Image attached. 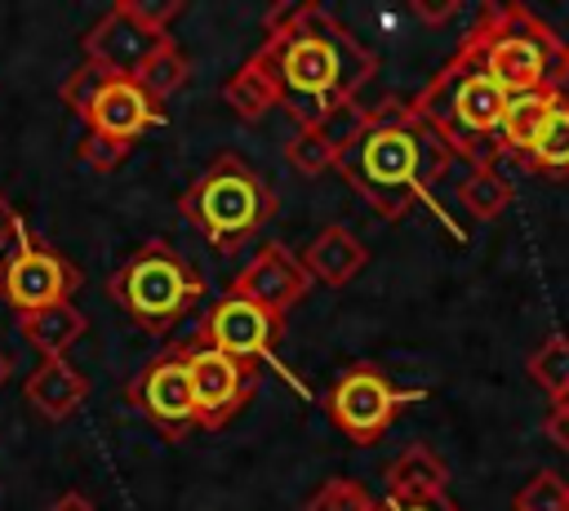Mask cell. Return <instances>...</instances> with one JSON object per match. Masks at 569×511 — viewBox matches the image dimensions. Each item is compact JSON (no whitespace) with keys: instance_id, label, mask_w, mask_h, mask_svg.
<instances>
[{"instance_id":"cell-18","label":"cell","mask_w":569,"mask_h":511,"mask_svg":"<svg viewBox=\"0 0 569 511\" xmlns=\"http://www.w3.org/2000/svg\"><path fill=\"white\" fill-rule=\"evenodd\" d=\"M307 275L320 280V284H347L360 267H365V244L347 231V227H329L316 236V244L307 249L302 258Z\"/></svg>"},{"instance_id":"cell-7","label":"cell","mask_w":569,"mask_h":511,"mask_svg":"<svg viewBox=\"0 0 569 511\" xmlns=\"http://www.w3.org/2000/svg\"><path fill=\"white\" fill-rule=\"evenodd\" d=\"M58 98L89 124V133H102V138H116V142H129L138 133H147L151 124H160V102L138 84V80H124V76H107L102 67L84 62L76 67Z\"/></svg>"},{"instance_id":"cell-1","label":"cell","mask_w":569,"mask_h":511,"mask_svg":"<svg viewBox=\"0 0 569 511\" xmlns=\"http://www.w3.org/2000/svg\"><path fill=\"white\" fill-rule=\"evenodd\" d=\"M253 62L267 71L276 107H284L298 120V129H311L338 107L356 102L360 84L378 67L373 49L320 4L271 9Z\"/></svg>"},{"instance_id":"cell-17","label":"cell","mask_w":569,"mask_h":511,"mask_svg":"<svg viewBox=\"0 0 569 511\" xmlns=\"http://www.w3.org/2000/svg\"><path fill=\"white\" fill-rule=\"evenodd\" d=\"M569 89H529V93H511L507 98V111H502V129H498V156H516L525 160L533 138L542 133L547 116L556 111V102L565 98Z\"/></svg>"},{"instance_id":"cell-11","label":"cell","mask_w":569,"mask_h":511,"mask_svg":"<svg viewBox=\"0 0 569 511\" xmlns=\"http://www.w3.org/2000/svg\"><path fill=\"white\" fill-rule=\"evenodd\" d=\"M124 400H129L160 435H169V440H178V435H187L191 427H200L182 342H178V347H164L160 355H151V360L142 364V373L129 382Z\"/></svg>"},{"instance_id":"cell-25","label":"cell","mask_w":569,"mask_h":511,"mask_svg":"<svg viewBox=\"0 0 569 511\" xmlns=\"http://www.w3.org/2000/svg\"><path fill=\"white\" fill-rule=\"evenodd\" d=\"M307 511H373V498L356 484V480H329V484H320L316 493H311V502H307Z\"/></svg>"},{"instance_id":"cell-22","label":"cell","mask_w":569,"mask_h":511,"mask_svg":"<svg viewBox=\"0 0 569 511\" xmlns=\"http://www.w3.org/2000/svg\"><path fill=\"white\" fill-rule=\"evenodd\" d=\"M133 80H138L156 102H164V98L187 80V58H182V49H178L173 40H164V44L147 58V67H142Z\"/></svg>"},{"instance_id":"cell-6","label":"cell","mask_w":569,"mask_h":511,"mask_svg":"<svg viewBox=\"0 0 569 511\" xmlns=\"http://www.w3.org/2000/svg\"><path fill=\"white\" fill-rule=\"evenodd\" d=\"M107 293L142 333L160 338L196 311V302L204 298V275L182 249L151 236L111 271Z\"/></svg>"},{"instance_id":"cell-23","label":"cell","mask_w":569,"mask_h":511,"mask_svg":"<svg viewBox=\"0 0 569 511\" xmlns=\"http://www.w3.org/2000/svg\"><path fill=\"white\" fill-rule=\"evenodd\" d=\"M511 200V182L498 173V164H476V173L462 182V204L476 218H493Z\"/></svg>"},{"instance_id":"cell-12","label":"cell","mask_w":569,"mask_h":511,"mask_svg":"<svg viewBox=\"0 0 569 511\" xmlns=\"http://www.w3.org/2000/svg\"><path fill=\"white\" fill-rule=\"evenodd\" d=\"M187 351V378H191V395H196V418L204 431L227 427L258 387V364H244L218 347H200V342H182Z\"/></svg>"},{"instance_id":"cell-9","label":"cell","mask_w":569,"mask_h":511,"mask_svg":"<svg viewBox=\"0 0 569 511\" xmlns=\"http://www.w3.org/2000/svg\"><path fill=\"white\" fill-rule=\"evenodd\" d=\"M276 333H280V320H276L267 307H258V302H249V298H240V293H227V298H218V302L204 311V320L196 324L191 342L218 347V351H227V355H236V360H244V364L267 360L280 378H289V382L302 391V382L271 355V351H276ZM302 395H307V391H302Z\"/></svg>"},{"instance_id":"cell-21","label":"cell","mask_w":569,"mask_h":511,"mask_svg":"<svg viewBox=\"0 0 569 511\" xmlns=\"http://www.w3.org/2000/svg\"><path fill=\"white\" fill-rule=\"evenodd\" d=\"M222 98L244 116V120H258V116H267L271 107H276V89H271V80H267V71L249 58L227 84H222Z\"/></svg>"},{"instance_id":"cell-24","label":"cell","mask_w":569,"mask_h":511,"mask_svg":"<svg viewBox=\"0 0 569 511\" xmlns=\"http://www.w3.org/2000/svg\"><path fill=\"white\" fill-rule=\"evenodd\" d=\"M529 378L542 391H551V400L565 395L569 391V338H547L538 355H529Z\"/></svg>"},{"instance_id":"cell-30","label":"cell","mask_w":569,"mask_h":511,"mask_svg":"<svg viewBox=\"0 0 569 511\" xmlns=\"http://www.w3.org/2000/svg\"><path fill=\"white\" fill-rule=\"evenodd\" d=\"M4 378H9V355L0 351V387H4Z\"/></svg>"},{"instance_id":"cell-15","label":"cell","mask_w":569,"mask_h":511,"mask_svg":"<svg viewBox=\"0 0 569 511\" xmlns=\"http://www.w3.org/2000/svg\"><path fill=\"white\" fill-rule=\"evenodd\" d=\"M307 289H311V275H307V267H302L293 253H284V244L258 249L253 262H249V267L236 275V284H231V293H240V298L267 307L276 320H284V311L298 307V302L307 298Z\"/></svg>"},{"instance_id":"cell-2","label":"cell","mask_w":569,"mask_h":511,"mask_svg":"<svg viewBox=\"0 0 569 511\" xmlns=\"http://www.w3.org/2000/svg\"><path fill=\"white\" fill-rule=\"evenodd\" d=\"M449 160L453 151L413 111V102H378L360 111V124L342 142L333 169L382 218H405L413 204H427L445 222V209L431 200V182L445 173Z\"/></svg>"},{"instance_id":"cell-3","label":"cell","mask_w":569,"mask_h":511,"mask_svg":"<svg viewBox=\"0 0 569 511\" xmlns=\"http://www.w3.org/2000/svg\"><path fill=\"white\" fill-rule=\"evenodd\" d=\"M462 49L502 93L569 89V44L525 4H485Z\"/></svg>"},{"instance_id":"cell-28","label":"cell","mask_w":569,"mask_h":511,"mask_svg":"<svg viewBox=\"0 0 569 511\" xmlns=\"http://www.w3.org/2000/svg\"><path fill=\"white\" fill-rule=\"evenodd\" d=\"M551 440L569 449V391L551 400Z\"/></svg>"},{"instance_id":"cell-26","label":"cell","mask_w":569,"mask_h":511,"mask_svg":"<svg viewBox=\"0 0 569 511\" xmlns=\"http://www.w3.org/2000/svg\"><path fill=\"white\" fill-rule=\"evenodd\" d=\"M76 156H80V164L107 173V169H116L129 156V142H116V138H102V133H84V142L76 147Z\"/></svg>"},{"instance_id":"cell-16","label":"cell","mask_w":569,"mask_h":511,"mask_svg":"<svg viewBox=\"0 0 569 511\" xmlns=\"http://www.w3.org/2000/svg\"><path fill=\"white\" fill-rule=\"evenodd\" d=\"M22 391H27V400H31L36 413H44V418L58 422V418H67V413L80 409V400L89 395V382H84L80 369L67 364V355H44L36 364V373L27 378Z\"/></svg>"},{"instance_id":"cell-20","label":"cell","mask_w":569,"mask_h":511,"mask_svg":"<svg viewBox=\"0 0 569 511\" xmlns=\"http://www.w3.org/2000/svg\"><path fill=\"white\" fill-rule=\"evenodd\" d=\"M520 164L533 169V173H542V178L569 173V93L556 102V111L547 116L542 133L533 138V147H529V156Z\"/></svg>"},{"instance_id":"cell-4","label":"cell","mask_w":569,"mask_h":511,"mask_svg":"<svg viewBox=\"0 0 569 511\" xmlns=\"http://www.w3.org/2000/svg\"><path fill=\"white\" fill-rule=\"evenodd\" d=\"M507 98L485 67L458 44V53L431 76V84L413 98V111L440 133V142L471 160V164H493L498 160V129H502V111Z\"/></svg>"},{"instance_id":"cell-10","label":"cell","mask_w":569,"mask_h":511,"mask_svg":"<svg viewBox=\"0 0 569 511\" xmlns=\"http://www.w3.org/2000/svg\"><path fill=\"white\" fill-rule=\"evenodd\" d=\"M413 391H396L373 364H360L351 373H342L329 391H325V413L333 418V427L356 440V444H378L391 427V418L400 413V404H409Z\"/></svg>"},{"instance_id":"cell-13","label":"cell","mask_w":569,"mask_h":511,"mask_svg":"<svg viewBox=\"0 0 569 511\" xmlns=\"http://www.w3.org/2000/svg\"><path fill=\"white\" fill-rule=\"evenodd\" d=\"M164 40H169L164 31H151V27L129 9V0H120V4H111V9L84 31V62L102 67L107 76L133 80V76L147 67V58H151Z\"/></svg>"},{"instance_id":"cell-29","label":"cell","mask_w":569,"mask_h":511,"mask_svg":"<svg viewBox=\"0 0 569 511\" xmlns=\"http://www.w3.org/2000/svg\"><path fill=\"white\" fill-rule=\"evenodd\" d=\"M49 511H98V507H93V502H89L80 489H67V493H62V498H58Z\"/></svg>"},{"instance_id":"cell-5","label":"cell","mask_w":569,"mask_h":511,"mask_svg":"<svg viewBox=\"0 0 569 511\" xmlns=\"http://www.w3.org/2000/svg\"><path fill=\"white\" fill-rule=\"evenodd\" d=\"M178 209L218 253H236L276 213V191L244 156L222 151L191 178V187L178 196Z\"/></svg>"},{"instance_id":"cell-19","label":"cell","mask_w":569,"mask_h":511,"mask_svg":"<svg viewBox=\"0 0 569 511\" xmlns=\"http://www.w3.org/2000/svg\"><path fill=\"white\" fill-rule=\"evenodd\" d=\"M22 324V338L40 351V355H62L80 333H84V315L62 302V307H44V311H31V315H18Z\"/></svg>"},{"instance_id":"cell-14","label":"cell","mask_w":569,"mask_h":511,"mask_svg":"<svg viewBox=\"0 0 569 511\" xmlns=\"http://www.w3.org/2000/svg\"><path fill=\"white\" fill-rule=\"evenodd\" d=\"M373 511H462L445 493V462L427 444H409L387 467V493L373 502Z\"/></svg>"},{"instance_id":"cell-27","label":"cell","mask_w":569,"mask_h":511,"mask_svg":"<svg viewBox=\"0 0 569 511\" xmlns=\"http://www.w3.org/2000/svg\"><path fill=\"white\" fill-rule=\"evenodd\" d=\"M22 236H27V222H22V213L0 196V249H13V244H22Z\"/></svg>"},{"instance_id":"cell-8","label":"cell","mask_w":569,"mask_h":511,"mask_svg":"<svg viewBox=\"0 0 569 511\" xmlns=\"http://www.w3.org/2000/svg\"><path fill=\"white\" fill-rule=\"evenodd\" d=\"M80 289V271L40 236H22V244H13L0 258V302H9L18 315L44 311V307H62L71 302V293Z\"/></svg>"}]
</instances>
